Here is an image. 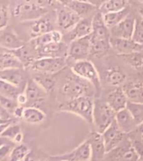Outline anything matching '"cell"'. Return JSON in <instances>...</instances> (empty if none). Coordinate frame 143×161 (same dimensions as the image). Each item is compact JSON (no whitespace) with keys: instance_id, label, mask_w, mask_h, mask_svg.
Wrapping results in <instances>:
<instances>
[{"instance_id":"60","label":"cell","mask_w":143,"mask_h":161,"mask_svg":"<svg viewBox=\"0 0 143 161\" xmlns=\"http://www.w3.org/2000/svg\"><path fill=\"white\" fill-rule=\"evenodd\" d=\"M140 135H141V137H143V134H140Z\"/></svg>"},{"instance_id":"40","label":"cell","mask_w":143,"mask_h":161,"mask_svg":"<svg viewBox=\"0 0 143 161\" xmlns=\"http://www.w3.org/2000/svg\"><path fill=\"white\" fill-rule=\"evenodd\" d=\"M0 104L2 105L3 108L7 110L9 113L13 116V111L15 110L17 106H19V104L17 103L15 100H13L11 98H8L5 95L0 94Z\"/></svg>"},{"instance_id":"27","label":"cell","mask_w":143,"mask_h":161,"mask_svg":"<svg viewBox=\"0 0 143 161\" xmlns=\"http://www.w3.org/2000/svg\"><path fill=\"white\" fill-rule=\"evenodd\" d=\"M63 41V35L61 31L53 30L51 31H49L45 34H43L40 36L30 40V45L34 47L37 48L41 46L46 45L53 42H60Z\"/></svg>"},{"instance_id":"31","label":"cell","mask_w":143,"mask_h":161,"mask_svg":"<svg viewBox=\"0 0 143 161\" xmlns=\"http://www.w3.org/2000/svg\"><path fill=\"white\" fill-rule=\"evenodd\" d=\"M104 79L108 85L114 86V87H119L125 82L126 75L119 69H110L105 72Z\"/></svg>"},{"instance_id":"48","label":"cell","mask_w":143,"mask_h":161,"mask_svg":"<svg viewBox=\"0 0 143 161\" xmlns=\"http://www.w3.org/2000/svg\"><path fill=\"white\" fill-rule=\"evenodd\" d=\"M56 1H57V3H58L60 5L67 7L72 0H56Z\"/></svg>"},{"instance_id":"53","label":"cell","mask_w":143,"mask_h":161,"mask_svg":"<svg viewBox=\"0 0 143 161\" xmlns=\"http://www.w3.org/2000/svg\"><path fill=\"white\" fill-rule=\"evenodd\" d=\"M9 121H4V120H2V119H0V124H2V123H5V122H8Z\"/></svg>"},{"instance_id":"3","label":"cell","mask_w":143,"mask_h":161,"mask_svg":"<svg viewBox=\"0 0 143 161\" xmlns=\"http://www.w3.org/2000/svg\"><path fill=\"white\" fill-rule=\"evenodd\" d=\"M49 12L50 10L38 6L33 0H19L11 9L12 16L19 22L34 20Z\"/></svg>"},{"instance_id":"18","label":"cell","mask_w":143,"mask_h":161,"mask_svg":"<svg viewBox=\"0 0 143 161\" xmlns=\"http://www.w3.org/2000/svg\"><path fill=\"white\" fill-rule=\"evenodd\" d=\"M128 101L143 103V83L139 80L125 81L121 86Z\"/></svg>"},{"instance_id":"25","label":"cell","mask_w":143,"mask_h":161,"mask_svg":"<svg viewBox=\"0 0 143 161\" xmlns=\"http://www.w3.org/2000/svg\"><path fill=\"white\" fill-rule=\"evenodd\" d=\"M124 143V142H123ZM114 153V158L117 161H139L140 155L134 149L131 143L124 144L122 146V143L115 149L111 151Z\"/></svg>"},{"instance_id":"23","label":"cell","mask_w":143,"mask_h":161,"mask_svg":"<svg viewBox=\"0 0 143 161\" xmlns=\"http://www.w3.org/2000/svg\"><path fill=\"white\" fill-rule=\"evenodd\" d=\"M21 69H15L0 71V79L4 80L6 82L9 83L19 89H21L22 87L24 89L27 82H24V76Z\"/></svg>"},{"instance_id":"39","label":"cell","mask_w":143,"mask_h":161,"mask_svg":"<svg viewBox=\"0 0 143 161\" xmlns=\"http://www.w3.org/2000/svg\"><path fill=\"white\" fill-rule=\"evenodd\" d=\"M132 40L138 44L143 46V18L139 14L135 16V23Z\"/></svg>"},{"instance_id":"22","label":"cell","mask_w":143,"mask_h":161,"mask_svg":"<svg viewBox=\"0 0 143 161\" xmlns=\"http://www.w3.org/2000/svg\"><path fill=\"white\" fill-rule=\"evenodd\" d=\"M67 7L77 13L81 18L93 17L94 14L98 10V7L89 3L88 1L72 0Z\"/></svg>"},{"instance_id":"52","label":"cell","mask_w":143,"mask_h":161,"mask_svg":"<svg viewBox=\"0 0 143 161\" xmlns=\"http://www.w3.org/2000/svg\"><path fill=\"white\" fill-rule=\"evenodd\" d=\"M135 131L139 133V134H143V122L140 123V124H139L137 126V127H136V129H135Z\"/></svg>"},{"instance_id":"58","label":"cell","mask_w":143,"mask_h":161,"mask_svg":"<svg viewBox=\"0 0 143 161\" xmlns=\"http://www.w3.org/2000/svg\"><path fill=\"white\" fill-rule=\"evenodd\" d=\"M35 161H47V160H35ZM51 161V160H50Z\"/></svg>"},{"instance_id":"5","label":"cell","mask_w":143,"mask_h":161,"mask_svg":"<svg viewBox=\"0 0 143 161\" xmlns=\"http://www.w3.org/2000/svg\"><path fill=\"white\" fill-rule=\"evenodd\" d=\"M53 13L54 12L52 13L49 12L45 15L41 16L34 20L22 22L23 24L26 25L27 32L30 40L55 30L54 27H55V25H56V12L55 14Z\"/></svg>"},{"instance_id":"56","label":"cell","mask_w":143,"mask_h":161,"mask_svg":"<svg viewBox=\"0 0 143 161\" xmlns=\"http://www.w3.org/2000/svg\"><path fill=\"white\" fill-rule=\"evenodd\" d=\"M105 1H107V0H102V3H103V2H105Z\"/></svg>"},{"instance_id":"21","label":"cell","mask_w":143,"mask_h":161,"mask_svg":"<svg viewBox=\"0 0 143 161\" xmlns=\"http://www.w3.org/2000/svg\"><path fill=\"white\" fill-rule=\"evenodd\" d=\"M115 122H116L118 127L125 134L134 132L137 127V124L135 122V119L133 118L132 115L130 113V111H128L127 108H124L121 111L116 112Z\"/></svg>"},{"instance_id":"8","label":"cell","mask_w":143,"mask_h":161,"mask_svg":"<svg viewBox=\"0 0 143 161\" xmlns=\"http://www.w3.org/2000/svg\"><path fill=\"white\" fill-rule=\"evenodd\" d=\"M91 56L90 36L82 37L69 43L67 58L73 61L86 60Z\"/></svg>"},{"instance_id":"51","label":"cell","mask_w":143,"mask_h":161,"mask_svg":"<svg viewBox=\"0 0 143 161\" xmlns=\"http://www.w3.org/2000/svg\"><path fill=\"white\" fill-rule=\"evenodd\" d=\"M87 1H88L89 3H93V4H94V5L98 7V8L102 4V0H87Z\"/></svg>"},{"instance_id":"26","label":"cell","mask_w":143,"mask_h":161,"mask_svg":"<svg viewBox=\"0 0 143 161\" xmlns=\"http://www.w3.org/2000/svg\"><path fill=\"white\" fill-rule=\"evenodd\" d=\"M16 55V57L19 58V61L21 62V64H23L24 68H29L33 62L38 58L37 52L35 47H34L33 46H23L22 47H20L18 50H15L13 52Z\"/></svg>"},{"instance_id":"17","label":"cell","mask_w":143,"mask_h":161,"mask_svg":"<svg viewBox=\"0 0 143 161\" xmlns=\"http://www.w3.org/2000/svg\"><path fill=\"white\" fill-rule=\"evenodd\" d=\"M24 45V41L20 39L12 29L5 28L0 31V47L4 50L13 52Z\"/></svg>"},{"instance_id":"14","label":"cell","mask_w":143,"mask_h":161,"mask_svg":"<svg viewBox=\"0 0 143 161\" xmlns=\"http://www.w3.org/2000/svg\"><path fill=\"white\" fill-rule=\"evenodd\" d=\"M24 92L27 97L26 106H36L43 103L45 100L47 93L34 81V79H29L26 83Z\"/></svg>"},{"instance_id":"7","label":"cell","mask_w":143,"mask_h":161,"mask_svg":"<svg viewBox=\"0 0 143 161\" xmlns=\"http://www.w3.org/2000/svg\"><path fill=\"white\" fill-rule=\"evenodd\" d=\"M71 70L76 75L90 82L95 88L96 92L101 90V79L97 69L93 64L89 60H82L75 62L71 67Z\"/></svg>"},{"instance_id":"36","label":"cell","mask_w":143,"mask_h":161,"mask_svg":"<svg viewBox=\"0 0 143 161\" xmlns=\"http://www.w3.org/2000/svg\"><path fill=\"white\" fill-rule=\"evenodd\" d=\"M10 15L11 10L8 0H0V31L8 27Z\"/></svg>"},{"instance_id":"15","label":"cell","mask_w":143,"mask_h":161,"mask_svg":"<svg viewBox=\"0 0 143 161\" xmlns=\"http://www.w3.org/2000/svg\"><path fill=\"white\" fill-rule=\"evenodd\" d=\"M135 15L130 12V14L124 19L120 23L109 29L110 36L115 38L131 39L135 28Z\"/></svg>"},{"instance_id":"47","label":"cell","mask_w":143,"mask_h":161,"mask_svg":"<svg viewBox=\"0 0 143 161\" xmlns=\"http://www.w3.org/2000/svg\"><path fill=\"white\" fill-rule=\"evenodd\" d=\"M10 140H8V138H6V137H3L2 136H0V148L2 147V146L5 145V144H8V143H11Z\"/></svg>"},{"instance_id":"49","label":"cell","mask_w":143,"mask_h":161,"mask_svg":"<svg viewBox=\"0 0 143 161\" xmlns=\"http://www.w3.org/2000/svg\"><path fill=\"white\" fill-rule=\"evenodd\" d=\"M11 122L9 121V122H5V123H2V124H0V135L2 134V132L4 131V130L6 129V127H8V125L10 124Z\"/></svg>"},{"instance_id":"54","label":"cell","mask_w":143,"mask_h":161,"mask_svg":"<svg viewBox=\"0 0 143 161\" xmlns=\"http://www.w3.org/2000/svg\"><path fill=\"white\" fill-rule=\"evenodd\" d=\"M139 161H143V153L140 156V158H139Z\"/></svg>"},{"instance_id":"11","label":"cell","mask_w":143,"mask_h":161,"mask_svg":"<svg viewBox=\"0 0 143 161\" xmlns=\"http://www.w3.org/2000/svg\"><path fill=\"white\" fill-rule=\"evenodd\" d=\"M56 25L66 33L72 29L82 18L68 7L61 5L56 11Z\"/></svg>"},{"instance_id":"43","label":"cell","mask_w":143,"mask_h":161,"mask_svg":"<svg viewBox=\"0 0 143 161\" xmlns=\"http://www.w3.org/2000/svg\"><path fill=\"white\" fill-rule=\"evenodd\" d=\"M13 148V144H11V143L5 144V145L2 146L0 148V161H3L4 158L8 157V155H9V153L12 151Z\"/></svg>"},{"instance_id":"59","label":"cell","mask_w":143,"mask_h":161,"mask_svg":"<svg viewBox=\"0 0 143 161\" xmlns=\"http://www.w3.org/2000/svg\"><path fill=\"white\" fill-rule=\"evenodd\" d=\"M79 1H87V0H79Z\"/></svg>"},{"instance_id":"44","label":"cell","mask_w":143,"mask_h":161,"mask_svg":"<svg viewBox=\"0 0 143 161\" xmlns=\"http://www.w3.org/2000/svg\"><path fill=\"white\" fill-rule=\"evenodd\" d=\"M11 117H12V115L7 110L3 108L2 105L0 104V119L4 120V121H10Z\"/></svg>"},{"instance_id":"45","label":"cell","mask_w":143,"mask_h":161,"mask_svg":"<svg viewBox=\"0 0 143 161\" xmlns=\"http://www.w3.org/2000/svg\"><path fill=\"white\" fill-rule=\"evenodd\" d=\"M16 101H17V103L19 104V106H27V102H28V100H27L26 95H25L24 91H22L21 93H19V95L17 96Z\"/></svg>"},{"instance_id":"34","label":"cell","mask_w":143,"mask_h":161,"mask_svg":"<svg viewBox=\"0 0 143 161\" xmlns=\"http://www.w3.org/2000/svg\"><path fill=\"white\" fill-rule=\"evenodd\" d=\"M124 61L135 70H143V51L121 56Z\"/></svg>"},{"instance_id":"6","label":"cell","mask_w":143,"mask_h":161,"mask_svg":"<svg viewBox=\"0 0 143 161\" xmlns=\"http://www.w3.org/2000/svg\"><path fill=\"white\" fill-rule=\"evenodd\" d=\"M66 58H38L29 67L35 74H56L66 66Z\"/></svg>"},{"instance_id":"37","label":"cell","mask_w":143,"mask_h":161,"mask_svg":"<svg viewBox=\"0 0 143 161\" xmlns=\"http://www.w3.org/2000/svg\"><path fill=\"white\" fill-rule=\"evenodd\" d=\"M22 91H24V90L16 87L14 85H11L9 83L6 82L4 80L0 79V94H2V95H5L7 97L11 98V99L16 100L17 96Z\"/></svg>"},{"instance_id":"38","label":"cell","mask_w":143,"mask_h":161,"mask_svg":"<svg viewBox=\"0 0 143 161\" xmlns=\"http://www.w3.org/2000/svg\"><path fill=\"white\" fill-rule=\"evenodd\" d=\"M126 108L135 119L137 126L143 122V103H135L128 101Z\"/></svg>"},{"instance_id":"12","label":"cell","mask_w":143,"mask_h":161,"mask_svg":"<svg viewBox=\"0 0 143 161\" xmlns=\"http://www.w3.org/2000/svg\"><path fill=\"white\" fill-rule=\"evenodd\" d=\"M93 29V17L82 18L72 30L63 36V41L69 43L74 40L90 36Z\"/></svg>"},{"instance_id":"13","label":"cell","mask_w":143,"mask_h":161,"mask_svg":"<svg viewBox=\"0 0 143 161\" xmlns=\"http://www.w3.org/2000/svg\"><path fill=\"white\" fill-rule=\"evenodd\" d=\"M110 47L114 53L118 55L124 56L136 53L142 52L143 46L138 44L131 39H124V38H115L110 36L109 38Z\"/></svg>"},{"instance_id":"57","label":"cell","mask_w":143,"mask_h":161,"mask_svg":"<svg viewBox=\"0 0 143 161\" xmlns=\"http://www.w3.org/2000/svg\"><path fill=\"white\" fill-rule=\"evenodd\" d=\"M139 1H140V3H143V0H139Z\"/></svg>"},{"instance_id":"20","label":"cell","mask_w":143,"mask_h":161,"mask_svg":"<svg viewBox=\"0 0 143 161\" xmlns=\"http://www.w3.org/2000/svg\"><path fill=\"white\" fill-rule=\"evenodd\" d=\"M105 100L115 112L126 108L128 103L127 97L121 87H115L111 90L106 96Z\"/></svg>"},{"instance_id":"19","label":"cell","mask_w":143,"mask_h":161,"mask_svg":"<svg viewBox=\"0 0 143 161\" xmlns=\"http://www.w3.org/2000/svg\"><path fill=\"white\" fill-rule=\"evenodd\" d=\"M87 139L88 140L89 144H90L91 153H92L91 160L99 161L103 159L107 153H106L105 145L103 143L102 134L95 131V132H91Z\"/></svg>"},{"instance_id":"61","label":"cell","mask_w":143,"mask_h":161,"mask_svg":"<svg viewBox=\"0 0 143 161\" xmlns=\"http://www.w3.org/2000/svg\"><path fill=\"white\" fill-rule=\"evenodd\" d=\"M23 161H24V160H23Z\"/></svg>"},{"instance_id":"50","label":"cell","mask_w":143,"mask_h":161,"mask_svg":"<svg viewBox=\"0 0 143 161\" xmlns=\"http://www.w3.org/2000/svg\"><path fill=\"white\" fill-rule=\"evenodd\" d=\"M137 13V14H139L141 18H143V3H140V4L138 5Z\"/></svg>"},{"instance_id":"1","label":"cell","mask_w":143,"mask_h":161,"mask_svg":"<svg viewBox=\"0 0 143 161\" xmlns=\"http://www.w3.org/2000/svg\"><path fill=\"white\" fill-rule=\"evenodd\" d=\"M61 91L64 96L68 98V100L80 96L92 97V95L96 92L95 88L90 82L76 75L72 71L71 74L65 78V81L61 85Z\"/></svg>"},{"instance_id":"46","label":"cell","mask_w":143,"mask_h":161,"mask_svg":"<svg viewBox=\"0 0 143 161\" xmlns=\"http://www.w3.org/2000/svg\"><path fill=\"white\" fill-rule=\"evenodd\" d=\"M24 106H18L15 108V110L13 111V116H15V117H18V118H22L23 117V113H24Z\"/></svg>"},{"instance_id":"9","label":"cell","mask_w":143,"mask_h":161,"mask_svg":"<svg viewBox=\"0 0 143 161\" xmlns=\"http://www.w3.org/2000/svg\"><path fill=\"white\" fill-rule=\"evenodd\" d=\"M91 153L90 144L88 140L86 139L74 149L63 154L51 156V161H90Z\"/></svg>"},{"instance_id":"16","label":"cell","mask_w":143,"mask_h":161,"mask_svg":"<svg viewBox=\"0 0 143 161\" xmlns=\"http://www.w3.org/2000/svg\"><path fill=\"white\" fill-rule=\"evenodd\" d=\"M38 58H66L68 45L65 42H53L35 48Z\"/></svg>"},{"instance_id":"32","label":"cell","mask_w":143,"mask_h":161,"mask_svg":"<svg viewBox=\"0 0 143 161\" xmlns=\"http://www.w3.org/2000/svg\"><path fill=\"white\" fill-rule=\"evenodd\" d=\"M129 7V0H107L99 6L102 14L119 11Z\"/></svg>"},{"instance_id":"55","label":"cell","mask_w":143,"mask_h":161,"mask_svg":"<svg viewBox=\"0 0 143 161\" xmlns=\"http://www.w3.org/2000/svg\"><path fill=\"white\" fill-rule=\"evenodd\" d=\"M3 50H4V49H3V48H2V47H0V53H1V52H3Z\"/></svg>"},{"instance_id":"42","label":"cell","mask_w":143,"mask_h":161,"mask_svg":"<svg viewBox=\"0 0 143 161\" xmlns=\"http://www.w3.org/2000/svg\"><path fill=\"white\" fill-rule=\"evenodd\" d=\"M131 145L134 148L139 155H141L143 153V137L140 135V137H135L131 141Z\"/></svg>"},{"instance_id":"28","label":"cell","mask_w":143,"mask_h":161,"mask_svg":"<svg viewBox=\"0 0 143 161\" xmlns=\"http://www.w3.org/2000/svg\"><path fill=\"white\" fill-rule=\"evenodd\" d=\"M46 115L43 111L36 106H24L23 117L24 122L32 125L42 123L45 121Z\"/></svg>"},{"instance_id":"4","label":"cell","mask_w":143,"mask_h":161,"mask_svg":"<svg viewBox=\"0 0 143 161\" xmlns=\"http://www.w3.org/2000/svg\"><path fill=\"white\" fill-rule=\"evenodd\" d=\"M116 112L108 105L105 100L96 99L93 103V124L99 133L104 131L115 120Z\"/></svg>"},{"instance_id":"41","label":"cell","mask_w":143,"mask_h":161,"mask_svg":"<svg viewBox=\"0 0 143 161\" xmlns=\"http://www.w3.org/2000/svg\"><path fill=\"white\" fill-rule=\"evenodd\" d=\"M33 1L38 6H40L43 8H45L47 10H50V8H52L57 3L56 0H33Z\"/></svg>"},{"instance_id":"30","label":"cell","mask_w":143,"mask_h":161,"mask_svg":"<svg viewBox=\"0 0 143 161\" xmlns=\"http://www.w3.org/2000/svg\"><path fill=\"white\" fill-rule=\"evenodd\" d=\"M54 75L55 74H36L33 79L48 94L52 92L56 88V79Z\"/></svg>"},{"instance_id":"35","label":"cell","mask_w":143,"mask_h":161,"mask_svg":"<svg viewBox=\"0 0 143 161\" xmlns=\"http://www.w3.org/2000/svg\"><path fill=\"white\" fill-rule=\"evenodd\" d=\"M29 153V148L25 144L19 143L14 146L8 155V161H23Z\"/></svg>"},{"instance_id":"2","label":"cell","mask_w":143,"mask_h":161,"mask_svg":"<svg viewBox=\"0 0 143 161\" xmlns=\"http://www.w3.org/2000/svg\"><path fill=\"white\" fill-rule=\"evenodd\" d=\"M94 100L90 96H80L70 99L59 106L62 112L72 113L84 120L89 124H93V111Z\"/></svg>"},{"instance_id":"10","label":"cell","mask_w":143,"mask_h":161,"mask_svg":"<svg viewBox=\"0 0 143 161\" xmlns=\"http://www.w3.org/2000/svg\"><path fill=\"white\" fill-rule=\"evenodd\" d=\"M101 134L103 137L107 153L118 148L121 143H123L125 137V133L122 132L121 129L118 127L115 120Z\"/></svg>"},{"instance_id":"29","label":"cell","mask_w":143,"mask_h":161,"mask_svg":"<svg viewBox=\"0 0 143 161\" xmlns=\"http://www.w3.org/2000/svg\"><path fill=\"white\" fill-rule=\"evenodd\" d=\"M130 12H131L130 7L129 6V7L124 8L122 10L103 14V19L104 21V24L109 29H110L112 27L115 26L116 25L120 23L124 19L126 18L130 14Z\"/></svg>"},{"instance_id":"24","label":"cell","mask_w":143,"mask_h":161,"mask_svg":"<svg viewBox=\"0 0 143 161\" xmlns=\"http://www.w3.org/2000/svg\"><path fill=\"white\" fill-rule=\"evenodd\" d=\"M23 68L21 62L13 52L4 50L0 53V71Z\"/></svg>"},{"instance_id":"33","label":"cell","mask_w":143,"mask_h":161,"mask_svg":"<svg viewBox=\"0 0 143 161\" xmlns=\"http://www.w3.org/2000/svg\"><path fill=\"white\" fill-rule=\"evenodd\" d=\"M3 137L8 138L13 143H21L23 140V133H22L21 127L18 124H9L6 129L0 135Z\"/></svg>"}]
</instances>
